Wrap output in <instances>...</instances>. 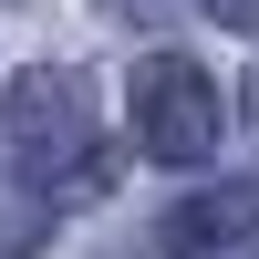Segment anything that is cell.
<instances>
[{
	"label": "cell",
	"instance_id": "8992f818",
	"mask_svg": "<svg viewBox=\"0 0 259 259\" xmlns=\"http://www.w3.org/2000/svg\"><path fill=\"white\" fill-rule=\"evenodd\" d=\"M249 104H259V94H249Z\"/></svg>",
	"mask_w": 259,
	"mask_h": 259
},
{
	"label": "cell",
	"instance_id": "5b68a950",
	"mask_svg": "<svg viewBox=\"0 0 259 259\" xmlns=\"http://www.w3.org/2000/svg\"><path fill=\"white\" fill-rule=\"evenodd\" d=\"M207 11H218L228 31H259V0H207Z\"/></svg>",
	"mask_w": 259,
	"mask_h": 259
},
{
	"label": "cell",
	"instance_id": "6da1fadb",
	"mask_svg": "<svg viewBox=\"0 0 259 259\" xmlns=\"http://www.w3.org/2000/svg\"><path fill=\"white\" fill-rule=\"evenodd\" d=\"M11 166L41 197H94L114 177V156L94 135V83L83 73H21L11 83Z\"/></svg>",
	"mask_w": 259,
	"mask_h": 259
},
{
	"label": "cell",
	"instance_id": "3957f363",
	"mask_svg": "<svg viewBox=\"0 0 259 259\" xmlns=\"http://www.w3.org/2000/svg\"><path fill=\"white\" fill-rule=\"evenodd\" d=\"M156 259H259V197H177L156 218Z\"/></svg>",
	"mask_w": 259,
	"mask_h": 259
},
{
	"label": "cell",
	"instance_id": "7a4b0ae2",
	"mask_svg": "<svg viewBox=\"0 0 259 259\" xmlns=\"http://www.w3.org/2000/svg\"><path fill=\"white\" fill-rule=\"evenodd\" d=\"M135 145L156 166H197L218 156V83L187 52H145L135 62Z\"/></svg>",
	"mask_w": 259,
	"mask_h": 259
},
{
	"label": "cell",
	"instance_id": "277c9868",
	"mask_svg": "<svg viewBox=\"0 0 259 259\" xmlns=\"http://www.w3.org/2000/svg\"><path fill=\"white\" fill-rule=\"evenodd\" d=\"M41 228H52V197H41L31 177L11 187V166H0V259H31V249H41Z\"/></svg>",
	"mask_w": 259,
	"mask_h": 259
}]
</instances>
